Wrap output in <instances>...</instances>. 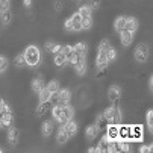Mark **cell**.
I'll use <instances>...</instances> for the list:
<instances>
[{"label": "cell", "mask_w": 153, "mask_h": 153, "mask_svg": "<svg viewBox=\"0 0 153 153\" xmlns=\"http://www.w3.org/2000/svg\"><path fill=\"white\" fill-rule=\"evenodd\" d=\"M25 58H26V65H29V67H36L41 62V52L36 46H29L25 50Z\"/></svg>", "instance_id": "obj_1"}, {"label": "cell", "mask_w": 153, "mask_h": 153, "mask_svg": "<svg viewBox=\"0 0 153 153\" xmlns=\"http://www.w3.org/2000/svg\"><path fill=\"white\" fill-rule=\"evenodd\" d=\"M103 117L108 124H118L121 121V111L117 106H109L103 111Z\"/></svg>", "instance_id": "obj_2"}, {"label": "cell", "mask_w": 153, "mask_h": 153, "mask_svg": "<svg viewBox=\"0 0 153 153\" xmlns=\"http://www.w3.org/2000/svg\"><path fill=\"white\" fill-rule=\"evenodd\" d=\"M135 59L140 64H144L149 59V47L146 44H143V42H141V44H138V47L135 49Z\"/></svg>", "instance_id": "obj_3"}, {"label": "cell", "mask_w": 153, "mask_h": 153, "mask_svg": "<svg viewBox=\"0 0 153 153\" xmlns=\"http://www.w3.org/2000/svg\"><path fill=\"white\" fill-rule=\"evenodd\" d=\"M73 115H74V109L70 106V103L62 106V115L59 118V123H65V121H68V120H73Z\"/></svg>", "instance_id": "obj_4"}, {"label": "cell", "mask_w": 153, "mask_h": 153, "mask_svg": "<svg viewBox=\"0 0 153 153\" xmlns=\"http://www.w3.org/2000/svg\"><path fill=\"white\" fill-rule=\"evenodd\" d=\"M108 64H109V61H108V58H106V53H97V58H96V67H97V71H103L106 67H108Z\"/></svg>", "instance_id": "obj_5"}, {"label": "cell", "mask_w": 153, "mask_h": 153, "mask_svg": "<svg viewBox=\"0 0 153 153\" xmlns=\"http://www.w3.org/2000/svg\"><path fill=\"white\" fill-rule=\"evenodd\" d=\"M134 32H129V30H121L120 32V41H121V44L124 46V47H127V46H130L132 44V41H134Z\"/></svg>", "instance_id": "obj_6"}, {"label": "cell", "mask_w": 153, "mask_h": 153, "mask_svg": "<svg viewBox=\"0 0 153 153\" xmlns=\"http://www.w3.org/2000/svg\"><path fill=\"white\" fill-rule=\"evenodd\" d=\"M120 97H121V88L117 85H112L111 88L108 90V99L111 102H117Z\"/></svg>", "instance_id": "obj_7"}, {"label": "cell", "mask_w": 153, "mask_h": 153, "mask_svg": "<svg viewBox=\"0 0 153 153\" xmlns=\"http://www.w3.org/2000/svg\"><path fill=\"white\" fill-rule=\"evenodd\" d=\"M18 137H20V130H18L17 127L11 126L9 130H8V143H9L11 146H15L17 141H18Z\"/></svg>", "instance_id": "obj_8"}, {"label": "cell", "mask_w": 153, "mask_h": 153, "mask_svg": "<svg viewBox=\"0 0 153 153\" xmlns=\"http://www.w3.org/2000/svg\"><path fill=\"white\" fill-rule=\"evenodd\" d=\"M58 93H59V103H58V105L65 106V105H68V103H70V97H71L70 90H61V88H59Z\"/></svg>", "instance_id": "obj_9"}, {"label": "cell", "mask_w": 153, "mask_h": 153, "mask_svg": "<svg viewBox=\"0 0 153 153\" xmlns=\"http://www.w3.org/2000/svg\"><path fill=\"white\" fill-rule=\"evenodd\" d=\"M124 29L135 33L137 29H138V20H137L135 17H127V18H126V27H124Z\"/></svg>", "instance_id": "obj_10"}, {"label": "cell", "mask_w": 153, "mask_h": 153, "mask_svg": "<svg viewBox=\"0 0 153 153\" xmlns=\"http://www.w3.org/2000/svg\"><path fill=\"white\" fill-rule=\"evenodd\" d=\"M68 138H70V135L67 134V130L64 129V126L61 124V127H59V130H58V135H56V141H58V144H65L68 141Z\"/></svg>", "instance_id": "obj_11"}, {"label": "cell", "mask_w": 153, "mask_h": 153, "mask_svg": "<svg viewBox=\"0 0 153 153\" xmlns=\"http://www.w3.org/2000/svg\"><path fill=\"white\" fill-rule=\"evenodd\" d=\"M44 86H46V83H44V80H42V77H35L32 80V91L35 94H39Z\"/></svg>", "instance_id": "obj_12"}, {"label": "cell", "mask_w": 153, "mask_h": 153, "mask_svg": "<svg viewBox=\"0 0 153 153\" xmlns=\"http://www.w3.org/2000/svg\"><path fill=\"white\" fill-rule=\"evenodd\" d=\"M82 59H85V55H80V53L74 52V50L67 55V62L71 64V65H76V64H77L79 61H82Z\"/></svg>", "instance_id": "obj_13"}, {"label": "cell", "mask_w": 153, "mask_h": 153, "mask_svg": "<svg viewBox=\"0 0 153 153\" xmlns=\"http://www.w3.org/2000/svg\"><path fill=\"white\" fill-rule=\"evenodd\" d=\"M64 129L67 130V134L70 135V137H73V135H76V132H77V124L73 121V120H68V121H65L64 124Z\"/></svg>", "instance_id": "obj_14"}, {"label": "cell", "mask_w": 153, "mask_h": 153, "mask_svg": "<svg viewBox=\"0 0 153 153\" xmlns=\"http://www.w3.org/2000/svg\"><path fill=\"white\" fill-rule=\"evenodd\" d=\"M99 126L97 124H91V126H88L85 129V135H86V138L88 140H94L96 137H97V134H99Z\"/></svg>", "instance_id": "obj_15"}, {"label": "cell", "mask_w": 153, "mask_h": 153, "mask_svg": "<svg viewBox=\"0 0 153 153\" xmlns=\"http://www.w3.org/2000/svg\"><path fill=\"white\" fill-rule=\"evenodd\" d=\"M52 109V103L50 102H39L38 108H36V115H44L47 111Z\"/></svg>", "instance_id": "obj_16"}, {"label": "cell", "mask_w": 153, "mask_h": 153, "mask_svg": "<svg viewBox=\"0 0 153 153\" xmlns=\"http://www.w3.org/2000/svg\"><path fill=\"white\" fill-rule=\"evenodd\" d=\"M108 138L117 140L118 138V124H108Z\"/></svg>", "instance_id": "obj_17"}, {"label": "cell", "mask_w": 153, "mask_h": 153, "mask_svg": "<svg viewBox=\"0 0 153 153\" xmlns=\"http://www.w3.org/2000/svg\"><path fill=\"white\" fill-rule=\"evenodd\" d=\"M67 64H68V62H67V56H65L62 52L55 55V65H56V67L62 68V67H65Z\"/></svg>", "instance_id": "obj_18"}, {"label": "cell", "mask_w": 153, "mask_h": 153, "mask_svg": "<svg viewBox=\"0 0 153 153\" xmlns=\"http://www.w3.org/2000/svg\"><path fill=\"white\" fill-rule=\"evenodd\" d=\"M71 21H73V30H74V32L82 30V17H80L79 12H76V14L71 17Z\"/></svg>", "instance_id": "obj_19"}, {"label": "cell", "mask_w": 153, "mask_h": 153, "mask_svg": "<svg viewBox=\"0 0 153 153\" xmlns=\"http://www.w3.org/2000/svg\"><path fill=\"white\" fill-rule=\"evenodd\" d=\"M126 18H127V17H118V18L115 20L114 29H115L117 33H120L121 30H124V27H126Z\"/></svg>", "instance_id": "obj_20"}, {"label": "cell", "mask_w": 153, "mask_h": 153, "mask_svg": "<svg viewBox=\"0 0 153 153\" xmlns=\"http://www.w3.org/2000/svg\"><path fill=\"white\" fill-rule=\"evenodd\" d=\"M50 111H52V117H53V120L59 121V118H61V115H62V106H61V105H53Z\"/></svg>", "instance_id": "obj_21"}, {"label": "cell", "mask_w": 153, "mask_h": 153, "mask_svg": "<svg viewBox=\"0 0 153 153\" xmlns=\"http://www.w3.org/2000/svg\"><path fill=\"white\" fill-rule=\"evenodd\" d=\"M11 20H12V14H11L9 9L0 12V21H2V25H9Z\"/></svg>", "instance_id": "obj_22"}, {"label": "cell", "mask_w": 153, "mask_h": 153, "mask_svg": "<svg viewBox=\"0 0 153 153\" xmlns=\"http://www.w3.org/2000/svg\"><path fill=\"white\" fill-rule=\"evenodd\" d=\"M42 135L44 137H49V135H52L53 134V123H50V121H46L44 124H42Z\"/></svg>", "instance_id": "obj_23"}, {"label": "cell", "mask_w": 153, "mask_h": 153, "mask_svg": "<svg viewBox=\"0 0 153 153\" xmlns=\"http://www.w3.org/2000/svg\"><path fill=\"white\" fill-rule=\"evenodd\" d=\"M91 6H88V5H82L80 8H79V14H80V17L82 18H86V17H91Z\"/></svg>", "instance_id": "obj_24"}, {"label": "cell", "mask_w": 153, "mask_h": 153, "mask_svg": "<svg viewBox=\"0 0 153 153\" xmlns=\"http://www.w3.org/2000/svg\"><path fill=\"white\" fill-rule=\"evenodd\" d=\"M73 67H74V70H76L77 74H83V73L86 71V62H85V59H82V61H79L76 65H73Z\"/></svg>", "instance_id": "obj_25"}, {"label": "cell", "mask_w": 153, "mask_h": 153, "mask_svg": "<svg viewBox=\"0 0 153 153\" xmlns=\"http://www.w3.org/2000/svg\"><path fill=\"white\" fill-rule=\"evenodd\" d=\"M38 99H39V102H49V99H50V91L46 88V86H44V88L41 90V93L38 94Z\"/></svg>", "instance_id": "obj_26"}, {"label": "cell", "mask_w": 153, "mask_h": 153, "mask_svg": "<svg viewBox=\"0 0 153 153\" xmlns=\"http://www.w3.org/2000/svg\"><path fill=\"white\" fill-rule=\"evenodd\" d=\"M146 121H147V127L152 132L153 130V109H149L147 114H146Z\"/></svg>", "instance_id": "obj_27"}, {"label": "cell", "mask_w": 153, "mask_h": 153, "mask_svg": "<svg viewBox=\"0 0 153 153\" xmlns=\"http://www.w3.org/2000/svg\"><path fill=\"white\" fill-rule=\"evenodd\" d=\"M73 50L77 52V53H80V55H85L86 53V44L80 41V42H77L76 46H73Z\"/></svg>", "instance_id": "obj_28"}, {"label": "cell", "mask_w": 153, "mask_h": 153, "mask_svg": "<svg viewBox=\"0 0 153 153\" xmlns=\"http://www.w3.org/2000/svg\"><path fill=\"white\" fill-rule=\"evenodd\" d=\"M108 143H109V138H108V135H103L102 137V140H100V143H99V149H100V153L102 152H106V147H108Z\"/></svg>", "instance_id": "obj_29"}, {"label": "cell", "mask_w": 153, "mask_h": 153, "mask_svg": "<svg viewBox=\"0 0 153 153\" xmlns=\"http://www.w3.org/2000/svg\"><path fill=\"white\" fill-rule=\"evenodd\" d=\"M14 64L17 65V67H25V65H26V58H25V53L18 55V56L14 59Z\"/></svg>", "instance_id": "obj_30"}, {"label": "cell", "mask_w": 153, "mask_h": 153, "mask_svg": "<svg viewBox=\"0 0 153 153\" xmlns=\"http://www.w3.org/2000/svg\"><path fill=\"white\" fill-rule=\"evenodd\" d=\"M46 88H47L50 93H55V91L59 90V82H58V80H50V82L46 85Z\"/></svg>", "instance_id": "obj_31"}, {"label": "cell", "mask_w": 153, "mask_h": 153, "mask_svg": "<svg viewBox=\"0 0 153 153\" xmlns=\"http://www.w3.org/2000/svg\"><path fill=\"white\" fill-rule=\"evenodd\" d=\"M106 58H108V61H109V62L115 61V58H117V52H115V49H114V47H109V49L106 50Z\"/></svg>", "instance_id": "obj_32"}, {"label": "cell", "mask_w": 153, "mask_h": 153, "mask_svg": "<svg viewBox=\"0 0 153 153\" xmlns=\"http://www.w3.org/2000/svg\"><path fill=\"white\" fill-rule=\"evenodd\" d=\"M111 47V44H109V41L108 39H103V41H100V44H99V52L100 53H106V50Z\"/></svg>", "instance_id": "obj_33"}, {"label": "cell", "mask_w": 153, "mask_h": 153, "mask_svg": "<svg viewBox=\"0 0 153 153\" xmlns=\"http://www.w3.org/2000/svg\"><path fill=\"white\" fill-rule=\"evenodd\" d=\"M93 26V18L91 17H86V18H82V29L88 30L90 27Z\"/></svg>", "instance_id": "obj_34"}, {"label": "cell", "mask_w": 153, "mask_h": 153, "mask_svg": "<svg viewBox=\"0 0 153 153\" xmlns=\"http://www.w3.org/2000/svg\"><path fill=\"white\" fill-rule=\"evenodd\" d=\"M49 102L52 103V106H53V105H58V103H59V93H58V91L50 93V99H49Z\"/></svg>", "instance_id": "obj_35"}, {"label": "cell", "mask_w": 153, "mask_h": 153, "mask_svg": "<svg viewBox=\"0 0 153 153\" xmlns=\"http://www.w3.org/2000/svg\"><path fill=\"white\" fill-rule=\"evenodd\" d=\"M6 68H8V59L3 58V56H0V73H3Z\"/></svg>", "instance_id": "obj_36"}, {"label": "cell", "mask_w": 153, "mask_h": 153, "mask_svg": "<svg viewBox=\"0 0 153 153\" xmlns=\"http://www.w3.org/2000/svg\"><path fill=\"white\" fill-rule=\"evenodd\" d=\"M9 9V0H0V12Z\"/></svg>", "instance_id": "obj_37"}, {"label": "cell", "mask_w": 153, "mask_h": 153, "mask_svg": "<svg viewBox=\"0 0 153 153\" xmlns=\"http://www.w3.org/2000/svg\"><path fill=\"white\" fill-rule=\"evenodd\" d=\"M61 52H62V53H64L65 56H67L68 53H71V52H73V46H64Z\"/></svg>", "instance_id": "obj_38"}, {"label": "cell", "mask_w": 153, "mask_h": 153, "mask_svg": "<svg viewBox=\"0 0 153 153\" xmlns=\"http://www.w3.org/2000/svg\"><path fill=\"white\" fill-rule=\"evenodd\" d=\"M152 144H149V146H143V147H140V152L141 153H150L152 152Z\"/></svg>", "instance_id": "obj_39"}, {"label": "cell", "mask_w": 153, "mask_h": 153, "mask_svg": "<svg viewBox=\"0 0 153 153\" xmlns=\"http://www.w3.org/2000/svg\"><path fill=\"white\" fill-rule=\"evenodd\" d=\"M53 46H55V42H52V41H46V44H44V49H46L47 52H52Z\"/></svg>", "instance_id": "obj_40"}, {"label": "cell", "mask_w": 153, "mask_h": 153, "mask_svg": "<svg viewBox=\"0 0 153 153\" xmlns=\"http://www.w3.org/2000/svg\"><path fill=\"white\" fill-rule=\"evenodd\" d=\"M65 29H67V30H73V21H71V18H68L67 21H65Z\"/></svg>", "instance_id": "obj_41"}, {"label": "cell", "mask_w": 153, "mask_h": 153, "mask_svg": "<svg viewBox=\"0 0 153 153\" xmlns=\"http://www.w3.org/2000/svg\"><path fill=\"white\" fill-rule=\"evenodd\" d=\"M61 50H62V46H61V44H55L53 49H52V53L56 55V53H61Z\"/></svg>", "instance_id": "obj_42"}, {"label": "cell", "mask_w": 153, "mask_h": 153, "mask_svg": "<svg viewBox=\"0 0 153 153\" xmlns=\"http://www.w3.org/2000/svg\"><path fill=\"white\" fill-rule=\"evenodd\" d=\"M103 121H106V120H105V117H103V112H102L100 115H97V123H96V124L99 126V129H100V126L103 124Z\"/></svg>", "instance_id": "obj_43"}, {"label": "cell", "mask_w": 153, "mask_h": 153, "mask_svg": "<svg viewBox=\"0 0 153 153\" xmlns=\"http://www.w3.org/2000/svg\"><path fill=\"white\" fill-rule=\"evenodd\" d=\"M100 6V0H91V8H99Z\"/></svg>", "instance_id": "obj_44"}, {"label": "cell", "mask_w": 153, "mask_h": 153, "mask_svg": "<svg viewBox=\"0 0 153 153\" xmlns=\"http://www.w3.org/2000/svg\"><path fill=\"white\" fill-rule=\"evenodd\" d=\"M23 5H25L26 8H30V6H32V0H23Z\"/></svg>", "instance_id": "obj_45"}, {"label": "cell", "mask_w": 153, "mask_h": 153, "mask_svg": "<svg viewBox=\"0 0 153 153\" xmlns=\"http://www.w3.org/2000/svg\"><path fill=\"white\" fill-rule=\"evenodd\" d=\"M55 9H56V11H61V9H62V3H61V2H56V3H55Z\"/></svg>", "instance_id": "obj_46"}, {"label": "cell", "mask_w": 153, "mask_h": 153, "mask_svg": "<svg viewBox=\"0 0 153 153\" xmlns=\"http://www.w3.org/2000/svg\"><path fill=\"white\" fill-rule=\"evenodd\" d=\"M149 88H150V91L153 90V77L150 76V79H149Z\"/></svg>", "instance_id": "obj_47"}, {"label": "cell", "mask_w": 153, "mask_h": 153, "mask_svg": "<svg viewBox=\"0 0 153 153\" xmlns=\"http://www.w3.org/2000/svg\"><path fill=\"white\" fill-rule=\"evenodd\" d=\"M5 105H6V102H5V100H3L2 97H0V111H2V109H3V106H5Z\"/></svg>", "instance_id": "obj_48"}, {"label": "cell", "mask_w": 153, "mask_h": 153, "mask_svg": "<svg viewBox=\"0 0 153 153\" xmlns=\"http://www.w3.org/2000/svg\"><path fill=\"white\" fill-rule=\"evenodd\" d=\"M88 152H90V153H96V147H90Z\"/></svg>", "instance_id": "obj_49"}, {"label": "cell", "mask_w": 153, "mask_h": 153, "mask_svg": "<svg viewBox=\"0 0 153 153\" xmlns=\"http://www.w3.org/2000/svg\"><path fill=\"white\" fill-rule=\"evenodd\" d=\"M0 120H2V111H0Z\"/></svg>", "instance_id": "obj_50"}, {"label": "cell", "mask_w": 153, "mask_h": 153, "mask_svg": "<svg viewBox=\"0 0 153 153\" xmlns=\"http://www.w3.org/2000/svg\"><path fill=\"white\" fill-rule=\"evenodd\" d=\"M2 152H3V149H0V153H2Z\"/></svg>", "instance_id": "obj_51"}]
</instances>
